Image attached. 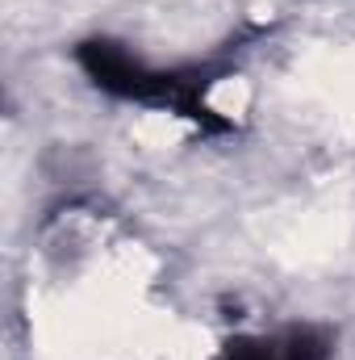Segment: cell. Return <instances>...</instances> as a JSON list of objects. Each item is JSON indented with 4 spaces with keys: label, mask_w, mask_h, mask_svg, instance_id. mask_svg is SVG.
Masks as SVG:
<instances>
[{
    "label": "cell",
    "mask_w": 355,
    "mask_h": 360,
    "mask_svg": "<svg viewBox=\"0 0 355 360\" xmlns=\"http://www.w3.org/2000/svg\"><path fill=\"white\" fill-rule=\"evenodd\" d=\"M76 63L84 68L92 84L117 101H138V105H151V109H172L180 117L196 122L201 134H230L234 122L222 117L209 101L205 89L213 84L209 72H163V68H151L142 63L138 55H130L121 42L113 38H88L76 46Z\"/></svg>",
    "instance_id": "obj_1"
},
{
    "label": "cell",
    "mask_w": 355,
    "mask_h": 360,
    "mask_svg": "<svg viewBox=\"0 0 355 360\" xmlns=\"http://www.w3.org/2000/svg\"><path fill=\"white\" fill-rule=\"evenodd\" d=\"M330 348L335 344L326 327L293 323L267 335H234L226 340L217 360H330Z\"/></svg>",
    "instance_id": "obj_2"
}]
</instances>
